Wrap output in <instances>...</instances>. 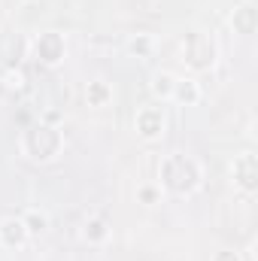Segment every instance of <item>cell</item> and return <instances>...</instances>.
Returning <instances> with one entry per match:
<instances>
[{"label": "cell", "mask_w": 258, "mask_h": 261, "mask_svg": "<svg viewBox=\"0 0 258 261\" xmlns=\"http://www.w3.org/2000/svg\"><path fill=\"white\" fill-rule=\"evenodd\" d=\"M197 182H200V167H197L194 158H189V155H167L161 161V186L164 189H170L176 195H186Z\"/></svg>", "instance_id": "cell-1"}, {"label": "cell", "mask_w": 258, "mask_h": 261, "mask_svg": "<svg viewBox=\"0 0 258 261\" xmlns=\"http://www.w3.org/2000/svg\"><path fill=\"white\" fill-rule=\"evenodd\" d=\"M137 134L143 140H158L164 134V113L158 107H143L137 113Z\"/></svg>", "instance_id": "cell-7"}, {"label": "cell", "mask_w": 258, "mask_h": 261, "mask_svg": "<svg viewBox=\"0 0 258 261\" xmlns=\"http://www.w3.org/2000/svg\"><path fill=\"white\" fill-rule=\"evenodd\" d=\"M155 197H158L155 189H149V186H146V189H140V200H143V203H155Z\"/></svg>", "instance_id": "cell-17"}, {"label": "cell", "mask_w": 258, "mask_h": 261, "mask_svg": "<svg viewBox=\"0 0 258 261\" xmlns=\"http://www.w3.org/2000/svg\"><path fill=\"white\" fill-rule=\"evenodd\" d=\"M34 55H37V61H40V64L55 67L61 58H64V37H61V34H55V31L40 34V37L34 40Z\"/></svg>", "instance_id": "cell-5"}, {"label": "cell", "mask_w": 258, "mask_h": 261, "mask_svg": "<svg viewBox=\"0 0 258 261\" xmlns=\"http://www.w3.org/2000/svg\"><path fill=\"white\" fill-rule=\"evenodd\" d=\"M213 261H240V255H237V252H231V249H222V252H216V255H213Z\"/></svg>", "instance_id": "cell-16"}, {"label": "cell", "mask_w": 258, "mask_h": 261, "mask_svg": "<svg viewBox=\"0 0 258 261\" xmlns=\"http://www.w3.org/2000/svg\"><path fill=\"white\" fill-rule=\"evenodd\" d=\"M21 146L34 161H52L61 152V130L52 125H34L24 130Z\"/></svg>", "instance_id": "cell-2"}, {"label": "cell", "mask_w": 258, "mask_h": 261, "mask_svg": "<svg viewBox=\"0 0 258 261\" xmlns=\"http://www.w3.org/2000/svg\"><path fill=\"white\" fill-rule=\"evenodd\" d=\"M28 52V40L18 31H0V67L15 70Z\"/></svg>", "instance_id": "cell-4"}, {"label": "cell", "mask_w": 258, "mask_h": 261, "mask_svg": "<svg viewBox=\"0 0 258 261\" xmlns=\"http://www.w3.org/2000/svg\"><path fill=\"white\" fill-rule=\"evenodd\" d=\"M231 24H234V31L237 34H252L258 24V12L252 3H243V6H237L234 9V15H231Z\"/></svg>", "instance_id": "cell-9"}, {"label": "cell", "mask_w": 258, "mask_h": 261, "mask_svg": "<svg viewBox=\"0 0 258 261\" xmlns=\"http://www.w3.org/2000/svg\"><path fill=\"white\" fill-rule=\"evenodd\" d=\"M173 82H176V76H170V73H155V79H152V94L155 97H170L173 94Z\"/></svg>", "instance_id": "cell-11"}, {"label": "cell", "mask_w": 258, "mask_h": 261, "mask_svg": "<svg viewBox=\"0 0 258 261\" xmlns=\"http://www.w3.org/2000/svg\"><path fill=\"white\" fill-rule=\"evenodd\" d=\"M107 222L104 219H88L85 222V240L88 243H100V240H107Z\"/></svg>", "instance_id": "cell-13"}, {"label": "cell", "mask_w": 258, "mask_h": 261, "mask_svg": "<svg viewBox=\"0 0 258 261\" xmlns=\"http://www.w3.org/2000/svg\"><path fill=\"white\" fill-rule=\"evenodd\" d=\"M21 222H24L28 234H43V231L49 228V219H46L43 213H37V210H31V213H28V216H24Z\"/></svg>", "instance_id": "cell-14"}, {"label": "cell", "mask_w": 258, "mask_h": 261, "mask_svg": "<svg viewBox=\"0 0 258 261\" xmlns=\"http://www.w3.org/2000/svg\"><path fill=\"white\" fill-rule=\"evenodd\" d=\"M231 173H234V182L243 189V192H255L258 189V161L255 155H240L234 164H231Z\"/></svg>", "instance_id": "cell-6"}, {"label": "cell", "mask_w": 258, "mask_h": 261, "mask_svg": "<svg viewBox=\"0 0 258 261\" xmlns=\"http://www.w3.org/2000/svg\"><path fill=\"white\" fill-rule=\"evenodd\" d=\"M183 61L192 70H210L216 64V43L210 40V34L203 31H192L183 40Z\"/></svg>", "instance_id": "cell-3"}, {"label": "cell", "mask_w": 258, "mask_h": 261, "mask_svg": "<svg viewBox=\"0 0 258 261\" xmlns=\"http://www.w3.org/2000/svg\"><path fill=\"white\" fill-rule=\"evenodd\" d=\"M24 240H28V228H24L21 219H3V222H0V243H3V246L15 249V246H21Z\"/></svg>", "instance_id": "cell-8"}, {"label": "cell", "mask_w": 258, "mask_h": 261, "mask_svg": "<svg viewBox=\"0 0 258 261\" xmlns=\"http://www.w3.org/2000/svg\"><path fill=\"white\" fill-rule=\"evenodd\" d=\"M128 49L134 52V55H149V52H152V40H149L146 34H140L137 40H131V46H128Z\"/></svg>", "instance_id": "cell-15"}, {"label": "cell", "mask_w": 258, "mask_h": 261, "mask_svg": "<svg viewBox=\"0 0 258 261\" xmlns=\"http://www.w3.org/2000/svg\"><path fill=\"white\" fill-rule=\"evenodd\" d=\"M3 91H6V82H3V79H0V94H3Z\"/></svg>", "instance_id": "cell-18"}, {"label": "cell", "mask_w": 258, "mask_h": 261, "mask_svg": "<svg viewBox=\"0 0 258 261\" xmlns=\"http://www.w3.org/2000/svg\"><path fill=\"white\" fill-rule=\"evenodd\" d=\"M110 97H113V91H110L107 82H91V85H88V103H91V107H104Z\"/></svg>", "instance_id": "cell-12"}, {"label": "cell", "mask_w": 258, "mask_h": 261, "mask_svg": "<svg viewBox=\"0 0 258 261\" xmlns=\"http://www.w3.org/2000/svg\"><path fill=\"white\" fill-rule=\"evenodd\" d=\"M170 97H176L179 103L192 107V103H197L200 91H197V85H194L192 79H176V82H173V94H170Z\"/></svg>", "instance_id": "cell-10"}]
</instances>
